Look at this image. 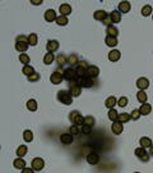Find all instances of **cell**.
I'll use <instances>...</instances> for the list:
<instances>
[{
	"label": "cell",
	"mask_w": 153,
	"mask_h": 173,
	"mask_svg": "<svg viewBox=\"0 0 153 173\" xmlns=\"http://www.w3.org/2000/svg\"><path fill=\"white\" fill-rule=\"evenodd\" d=\"M130 119H131V117H130L129 113H121V114L117 115V121L121 122V123H127V122L130 121Z\"/></svg>",
	"instance_id": "1f68e13d"
},
{
	"label": "cell",
	"mask_w": 153,
	"mask_h": 173,
	"mask_svg": "<svg viewBox=\"0 0 153 173\" xmlns=\"http://www.w3.org/2000/svg\"><path fill=\"white\" fill-rule=\"evenodd\" d=\"M141 112H139V109H133V112L130 113V117H131V119L133 121H138L139 118H141Z\"/></svg>",
	"instance_id": "bcb514c9"
},
{
	"label": "cell",
	"mask_w": 153,
	"mask_h": 173,
	"mask_svg": "<svg viewBox=\"0 0 153 173\" xmlns=\"http://www.w3.org/2000/svg\"><path fill=\"white\" fill-rule=\"evenodd\" d=\"M13 165H14V168L22 170L23 168H26V162H24V159H22V158L18 156V159H14V162H13Z\"/></svg>",
	"instance_id": "83f0119b"
},
{
	"label": "cell",
	"mask_w": 153,
	"mask_h": 173,
	"mask_svg": "<svg viewBox=\"0 0 153 173\" xmlns=\"http://www.w3.org/2000/svg\"><path fill=\"white\" fill-rule=\"evenodd\" d=\"M46 49L49 53L56 51L59 49V41H56V40H50V41H47V44H46Z\"/></svg>",
	"instance_id": "2e32d148"
},
{
	"label": "cell",
	"mask_w": 153,
	"mask_h": 173,
	"mask_svg": "<svg viewBox=\"0 0 153 173\" xmlns=\"http://www.w3.org/2000/svg\"><path fill=\"white\" fill-rule=\"evenodd\" d=\"M87 76L91 77V78H97L100 76V68L97 65H89L88 67V71H87Z\"/></svg>",
	"instance_id": "8fae6325"
},
{
	"label": "cell",
	"mask_w": 153,
	"mask_h": 173,
	"mask_svg": "<svg viewBox=\"0 0 153 173\" xmlns=\"http://www.w3.org/2000/svg\"><path fill=\"white\" fill-rule=\"evenodd\" d=\"M139 112H141L142 115H148L151 112H152V105L148 104V103H144L142 104V106L139 108Z\"/></svg>",
	"instance_id": "603a6c76"
},
{
	"label": "cell",
	"mask_w": 153,
	"mask_h": 173,
	"mask_svg": "<svg viewBox=\"0 0 153 173\" xmlns=\"http://www.w3.org/2000/svg\"><path fill=\"white\" fill-rule=\"evenodd\" d=\"M54 60H55L54 53H49V51H47V54H45V57H44V63H45L46 65H50Z\"/></svg>",
	"instance_id": "e575fe53"
},
{
	"label": "cell",
	"mask_w": 153,
	"mask_h": 173,
	"mask_svg": "<svg viewBox=\"0 0 153 173\" xmlns=\"http://www.w3.org/2000/svg\"><path fill=\"white\" fill-rule=\"evenodd\" d=\"M23 140L26 142H32L33 141V134H32L31 130H26L23 132Z\"/></svg>",
	"instance_id": "d6a6232c"
},
{
	"label": "cell",
	"mask_w": 153,
	"mask_h": 173,
	"mask_svg": "<svg viewBox=\"0 0 153 173\" xmlns=\"http://www.w3.org/2000/svg\"><path fill=\"white\" fill-rule=\"evenodd\" d=\"M116 104H117V100H116V98H114V96L107 98L106 101H105L106 108H108V109H114V106H115Z\"/></svg>",
	"instance_id": "484cf974"
},
{
	"label": "cell",
	"mask_w": 153,
	"mask_h": 173,
	"mask_svg": "<svg viewBox=\"0 0 153 173\" xmlns=\"http://www.w3.org/2000/svg\"><path fill=\"white\" fill-rule=\"evenodd\" d=\"M94 118L92 117V115H87V117H84V123L83 125H88V126H91V127H93L94 126Z\"/></svg>",
	"instance_id": "7bdbcfd3"
},
{
	"label": "cell",
	"mask_w": 153,
	"mask_h": 173,
	"mask_svg": "<svg viewBox=\"0 0 153 173\" xmlns=\"http://www.w3.org/2000/svg\"><path fill=\"white\" fill-rule=\"evenodd\" d=\"M27 109L31 112H36L37 110V101L35 99H30L27 101Z\"/></svg>",
	"instance_id": "836d02e7"
},
{
	"label": "cell",
	"mask_w": 153,
	"mask_h": 173,
	"mask_svg": "<svg viewBox=\"0 0 153 173\" xmlns=\"http://www.w3.org/2000/svg\"><path fill=\"white\" fill-rule=\"evenodd\" d=\"M22 73H23V74H26L27 77H28V76H31L32 73H35V69H33L32 65L27 64V65H24V67L22 68Z\"/></svg>",
	"instance_id": "d590c367"
},
{
	"label": "cell",
	"mask_w": 153,
	"mask_h": 173,
	"mask_svg": "<svg viewBox=\"0 0 153 173\" xmlns=\"http://www.w3.org/2000/svg\"><path fill=\"white\" fill-rule=\"evenodd\" d=\"M56 63H58V67H64L65 64H68V58L64 54H59L56 57Z\"/></svg>",
	"instance_id": "4dcf8cb0"
},
{
	"label": "cell",
	"mask_w": 153,
	"mask_h": 173,
	"mask_svg": "<svg viewBox=\"0 0 153 173\" xmlns=\"http://www.w3.org/2000/svg\"><path fill=\"white\" fill-rule=\"evenodd\" d=\"M120 57H121V53L119 50H116V49H112L110 51V54H108L110 62H117L120 59Z\"/></svg>",
	"instance_id": "ffe728a7"
},
{
	"label": "cell",
	"mask_w": 153,
	"mask_h": 173,
	"mask_svg": "<svg viewBox=\"0 0 153 173\" xmlns=\"http://www.w3.org/2000/svg\"><path fill=\"white\" fill-rule=\"evenodd\" d=\"M105 44L110 48H114L117 45V38L116 37H112V36H106L105 38Z\"/></svg>",
	"instance_id": "4316f807"
},
{
	"label": "cell",
	"mask_w": 153,
	"mask_h": 173,
	"mask_svg": "<svg viewBox=\"0 0 153 173\" xmlns=\"http://www.w3.org/2000/svg\"><path fill=\"white\" fill-rule=\"evenodd\" d=\"M122 125H124V123H121V122H119V121L112 122V126H111V131H112V134H115V135L122 134V130H124V126H122Z\"/></svg>",
	"instance_id": "4fadbf2b"
},
{
	"label": "cell",
	"mask_w": 153,
	"mask_h": 173,
	"mask_svg": "<svg viewBox=\"0 0 153 173\" xmlns=\"http://www.w3.org/2000/svg\"><path fill=\"white\" fill-rule=\"evenodd\" d=\"M136 87L139 90H147L149 87V81H148V78L146 77H141V78H138L136 79Z\"/></svg>",
	"instance_id": "30bf717a"
},
{
	"label": "cell",
	"mask_w": 153,
	"mask_h": 173,
	"mask_svg": "<svg viewBox=\"0 0 153 173\" xmlns=\"http://www.w3.org/2000/svg\"><path fill=\"white\" fill-rule=\"evenodd\" d=\"M33 170H35L33 168H32V169H31V168H23V169H22V172H23V173H32Z\"/></svg>",
	"instance_id": "816d5d0a"
},
{
	"label": "cell",
	"mask_w": 153,
	"mask_h": 173,
	"mask_svg": "<svg viewBox=\"0 0 153 173\" xmlns=\"http://www.w3.org/2000/svg\"><path fill=\"white\" fill-rule=\"evenodd\" d=\"M72 135H79L80 134V126H77V125H72V127L69 128Z\"/></svg>",
	"instance_id": "f6af8a7d"
},
{
	"label": "cell",
	"mask_w": 153,
	"mask_h": 173,
	"mask_svg": "<svg viewBox=\"0 0 153 173\" xmlns=\"http://www.w3.org/2000/svg\"><path fill=\"white\" fill-rule=\"evenodd\" d=\"M136 99H138V101L141 103V104L147 103L148 96H147V94H146V91H144V90H139V91H138V94H136Z\"/></svg>",
	"instance_id": "d4e9b609"
},
{
	"label": "cell",
	"mask_w": 153,
	"mask_h": 173,
	"mask_svg": "<svg viewBox=\"0 0 153 173\" xmlns=\"http://www.w3.org/2000/svg\"><path fill=\"white\" fill-rule=\"evenodd\" d=\"M117 105L120 108H125V106L128 105V98L127 96H121L119 100H117Z\"/></svg>",
	"instance_id": "ee69618b"
},
{
	"label": "cell",
	"mask_w": 153,
	"mask_h": 173,
	"mask_svg": "<svg viewBox=\"0 0 153 173\" xmlns=\"http://www.w3.org/2000/svg\"><path fill=\"white\" fill-rule=\"evenodd\" d=\"M87 162H88L91 165H96L97 163L100 162V156H98V154H96V153H91V154L87 156Z\"/></svg>",
	"instance_id": "44dd1931"
},
{
	"label": "cell",
	"mask_w": 153,
	"mask_h": 173,
	"mask_svg": "<svg viewBox=\"0 0 153 173\" xmlns=\"http://www.w3.org/2000/svg\"><path fill=\"white\" fill-rule=\"evenodd\" d=\"M58 100L65 105H70L73 103V95L69 90H61L58 92Z\"/></svg>",
	"instance_id": "7a4b0ae2"
},
{
	"label": "cell",
	"mask_w": 153,
	"mask_h": 173,
	"mask_svg": "<svg viewBox=\"0 0 153 173\" xmlns=\"http://www.w3.org/2000/svg\"><path fill=\"white\" fill-rule=\"evenodd\" d=\"M88 67H89V64L86 62V60H82L79 62V64L77 65V74L78 77H83V76H87V71H88Z\"/></svg>",
	"instance_id": "8992f818"
},
{
	"label": "cell",
	"mask_w": 153,
	"mask_h": 173,
	"mask_svg": "<svg viewBox=\"0 0 153 173\" xmlns=\"http://www.w3.org/2000/svg\"><path fill=\"white\" fill-rule=\"evenodd\" d=\"M77 82L80 85V87H84V89H91L94 82H93V78L88 77V76H83V77H78Z\"/></svg>",
	"instance_id": "5b68a950"
},
{
	"label": "cell",
	"mask_w": 153,
	"mask_h": 173,
	"mask_svg": "<svg viewBox=\"0 0 153 173\" xmlns=\"http://www.w3.org/2000/svg\"><path fill=\"white\" fill-rule=\"evenodd\" d=\"M139 144H141V146H142V148H144V149L151 148V146L153 145V144H152V140H151L149 137H146V136L139 140Z\"/></svg>",
	"instance_id": "f546056e"
},
{
	"label": "cell",
	"mask_w": 153,
	"mask_h": 173,
	"mask_svg": "<svg viewBox=\"0 0 153 173\" xmlns=\"http://www.w3.org/2000/svg\"><path fill=\"white\" fill-rule=\"evenodd\" d=\"M152 12H153V9H152V5L147 4V5H144V7L142 8V16H143V17L152 16Z\"/></svg>",
	"instance_id": "74e56055"
},
{
	"label": "cell",
	"mask_w": 153,
	"mask_h": 173,
	"mask_svg": "<svg viewBox=\"0 0 153 173\" xmlns=\"http://www.w3.org/2000/svg\"><path fill=\"white\" fill-rule=\"evenodd\" d=\"M80 131L83 132V134L88 135V134H91V132H92V127L88 126V125H82V126H80Z\"/></svg>",
	"instance_id": "c3c4849f"
},
{
	"label": "cell",
	"mask_w": 153,
	"mask_h": 173,
	"mask_svg": "<svg viewBox=\"0 0 153 173\" xmlns=\"http://www.w3.org/2000/svg\"><path fill=\"white\" fill-rule=\"evenodd\" d=\"M119 12L121 13H128V12H130V9H131V5H130V3L129 2H120L119 3Z\"/></svg>",
	"instance_id": "ac0fdd59"
},
{
	"label": "cell",
	"mask_w": 153,
	"mask_h": 173,
	"mask_svg": "<svg viewBox=\"0 0 153 173\" xmlns=\"http://www.w3.org/2000/svg\"><path fill=\"white\" fill-rule=\"evenodd\" d=\"M63 79H64L63 73H60V72H58V71L52 72L51 76H50V81H51V84H54V85H59V84H61V82H63Z\"/></svg>",
	"instance_id": "9c48e42d"
},
{
	"label": "cell",
	"mask_w": 153,
	"mask_h": 173,
	"mask_svg": "<svg viewBox=\"0 0 153 173\" xmlns=\"http://www.w3.org/2000/svg\"><path fill=\"white\" fill-rule=\"evenodd\" d=\"M64 76V79H66L68 82H72V81H77L78 79V74H77V71L73 68V67H69L64 71L63 73Z\"/></svg>",
	"instance_id": "277c9868"
},
{
	"label": "cell",
	"mask_w": 153,
	"mask_h": 173,
	"mask_svg": "<svg viewBox=\"0 0 153 173\" xmlns=\"http://www.w3.org/2000/svg\"><path fill=\"white\" fill-rule=\"evenodd\" d=\"M106 33H107V36L117 37L119 36V30L115 27V26H108V27L106 28Z\"/></svg>",
	"instance_id": "f1b7e54d"
},
{
	"label": "cell",
	"mask_w": 153,
	"mask_h": 173,
	"mask_svg": "<svg viewBox=\"0 0 153 173\" xmlns=\"http://www.w3.org/2000/svg\"><path fill=\"white\" fill-rule=\"evenodd\" d=\"M45 21L46 22H54V21H56V18H58V16H56V13H55V10L54 9H47L46 12H45Z\"/></svg>",
	"instance_id": "5bb4252c"
},
{
	"label": "cell",
	"mask_w": 153,
	"mask_h": 173,
	"mask_svg": "<svg viewBox=\"0 0 153 173\" xmlns=\"http://www.w3.org/2000/svg\"><path fill=\"white\" fill-rule=\"evenodd\" d=\"M45 167V162H44V159H41V158H35L33 160H32V168L35 170H42Z\"/></svg>",
	"instance_id": "7c38bea8"
},
{
	"label": "cell",
	"mask_w": 153,
	"mask_h": 173,
	"mask_svg": "<svg viewBox=\"0 0 153 173\" xmlns=\"http://www.w3.org/2000/svg\"><path fill=\"white\" fill-rule=\"evenodd\" d=\"M30 60H31L30 55H27V54H24V53H22L21 57H19V62L23 63L24 65H27V64H30Z\"/></svg>",
	"instance_id": "b9f144b4"
},
{
	"label": "cell",
	"mask_w": 153,
	"mask_h": 173,
	"mask_svg": "<svg viewBox=\"0 0 153 173\" xmlns=\"http://www.w3.org/2000/svg\"><path fill=\"white\" fill-rule=\"evenodd\" d=\"M30 44H28V37L27 36H18L16 38V50L19 51V53H24L27 49H28Z\"/></svg>",
	"instance_id": "6da1fadb"
},
{
	"label": "cell",
	"mask_w": 153,
	"mask_h": 173,
	"mask_svg": "<svg viewBox=\"0 0 153 173\" xmlns=\"http://www.w3.org/2000/svg\"><path fill=\"white\" fill-rule=\"evenodd\" d=\"M152 17H153V16H152Z\"/></svg>",
	"instance_id": "db71d44e"
},
{
	"label": "cell",
	"mask_w": 153,
	"mask_h": 173,
	"mask_svg": "<svg viewBox=\"0 0 153 173\" xmlns=\"http://www.w3.org/2000/svg\"><path fill=\"white\" fill-rule=\"evenodd\" d=\"M149 155H151V156L153 158V145L151 146V149H149Z\"/></svg>",
	"instance_id": "f5cc1de1"
},
{
	"label": "cell",
	"mask_w": 153,
	"mask_h": 173,
	"mask_svg": "<svg viewBox=\"0 0 153 173\" xmlns=\"http://www.w3.org/2000/svg\"><path fill=\"white\" fill-rule=\"evenodd\" d=\"M73 136H74V135H72L70 132H69V134H63V135L60 136V142H61L63 145H70V144H73V141H74Z\"/></svg>",
	"instance_id": "9a60e30c"
},
{
	"label": "cell",
	"mask_w": 153,
	"mask_h": 173,
	"mask_svg": "<svg viewBox=\"0 0 153 173\" xmlns=\"http://www.w3.org/2000/svg\"><path fill=\"white\" fill-rule=\"evenodd\" d=\"M27 79H28L30 82H37L38 79H40V73L35 72V73H32L31 76H28V77H27Z\"/></svg>",
	"instance_id": "7dc6e473"
},
{
	"label": "cell",
	"mask_w": 153,
	"mask_h": 173,
	"mask_svg": "<svg viewBox=\"0 0 153 173\" xmlns=\"http://www.w3.org/2000/svg\"><path fill=\"white\" fill-rule=\"evenodd\" d=\"M27 151H28V149H27V146L21 145V146H18V149H17V156L23 158V156L27 154Z\"/></svg>",
	"instance_id": "f35d334b"
},
{
	"label": "cell",
	"mask_w": 153,
	"mask_h": 173,
	"mask_svg": "<svg viewBox=\"0 0 153 173\" xmlns=\"http://www.w3.org/2000/svg\"><path fill=\"white\" fill-rule=\"evenodd\" d=\"M134 154H135V156L138 158V159H141L142 162H148L149 160V155L147 154V151H146V149L144 148H136L135 149V151H134Z\"/></svg>",
	"instance_id": "ba28073f"
},
{
	"label": "cell",
	"mask_w": 153,
	"mask_h": 173,
	"mask_svg": "<svg viewBox=\"0 0 153 173\" xmlns=\"http://www.w3.org/2000/svg\"><path fill=\"white\" fill-rule=\"evenodd\" d=\"M102 23H103L105 26H107V27H108V26H112V21H111L110 16H108V17H106V18L102 21Z\"/></svg>",
	"instance_id": "681fc988"
},
{
	"label": "cell",
	"mask_w": 153,
	"mask_h": 173,
	"mask_svg": "<svg viewBox=\"0 0 153 173\" xmlns=\"http://www.w3.org/2000/svg\"><path fill=\"white\" fill-rule=\"evenodd\" d=\"M117 115H119V113H117L115 109H108L107 117H108V119H110L111 122H115V121H117Z\"/></svg>",
	"instance_id": "8d00e7d4"
},
{
	"label": "cell",
	"mask_w": 153,
	"mask_h": 173,
	"mask_svg": "<svg viewBox=\"0 0 153 173\" xmlns=\"http://www.w3.org/2000/svg\"><path fill=\"white\" fill-rule=\"evenodd\" d=\"M59 10H60V16H64V17L72 14V7L69 5V4H66V3L61 4L60 8H59Z\"/></svg>",
	"instance_id": "e0dca14e"
},
{
	"label": "cell",
	"mask_w": 153,
	"mask_h": 173,
	"mask_svg": "<svg viewBox=\"0 0 153 173\" xmlns=\"http://www.w3.org/2000/svg\"><path fill=\"white\" fill-rule=\"evenodd\" d=\"M56 24L58 26H66L68 24V17H64V16H58V18H56Z\"/></svg>",
	"instance_id": "60d3db41"
},
{
	"label": "cell",
	"mask_w": 153,
	"mask_h": 173,
	"mask_svg": "<svg viewBox=\"0 0 153 173\" xmlns=\"http://www.w3.org/2000/svg\"><path fill=\"white\" fill-rule=\"evenodd\" d=\"M108 16H110L111 21H112V23H120L121 22V13L119 10H112Z\"/></svg>",
	"instance_id": "d6986e66"
},
{
	"label": "cell",
	"mask_w": 153,
	"mask_h": 173,
	"mask_svg": "<svg viewBox=\"0 0 153 173\" xmlns=\"http://www.w3.org/2000/svg\"><path fill=\"white\" fill-rule=\"evenodd\" d=\"M69 119H70V122L73 125H77V126H82L84 123V117H82V114L78 110H73L69 114Z\"/></svg>",
	"instance_id": "3957f363"
},
{
	"label": "cell",
	"mask_w": 153,
	"mask_h": 173,
	"mask_svg": "<svg viewBox=\"0 0 153 173\" xmlns=\"http://www.w3.org/2000/svg\"><path fill=\"white\" fill-rule=\"evenodd\" d=\"M69 91H70L73 98H77L82 94V87L77 81H72V82H69Z\"/></svg>",
	"instance_id": "52a82bcc"
},
{
	"label": "cell",
	"mask_w": 153,
	"mask_h": 173,
	"mask_svg": "<svg viewBox=\"0 0 153 173\" xmlns=\"http://www.w3.org/2000/svg\"><path fill=\"white\" fill-rule=\"evenodd\" d=\"M31 4H33V5H40V4H42V0H31Z\"/></svg>",
	"instance_id": "f907efd6"
},
{
	"label": "cell",
	"mask_w": 153,
	"mask_h": 173,
	"mask_svg": "<svg viewBox=\"0 0 153 173\" xmlns=\"http://www.w3.org/2000/svg\"><path fill=\"white\" fill-rule=\"evenodd\" d=\"M106 17H108V14L105 12V10H96L94 13H93V18L96 19V21H103Z\"/></svg>",
	"instance_id": "7402d4cb"
},
{
	"label": "cell",
	"mask_w": 153,
	"mask_h": 173,
	"mask_svg": "<svg viewBox=\"0 0 153 173\" xmlns=\"http://www.w3.org/2000/svg\"><path fill=\"white\" fill-rule=\"evenodd\" d=\"M37 43H38V36L36 33H31L28 36V44H30V46H35V45H37Z\"/></svg>",
	"instance_id": "ab89813d"
},
{
	"label": "cell",
	"mask_w": 153,
	"mask_h": 173,
	"mask_svg": "<svg viewBox=\"0 0 153 173\" xmlns=\"http://www.w3.org/2000/svg\"><path fill=\"white\" fill-rule=\"evenodd\" d=\"M68 64L70 65V67H75V65L79 64V57L77 54H72L68 57Z\"/></svg>",
	"instance_id": "cb8c5ba5"
}]
</instances>
